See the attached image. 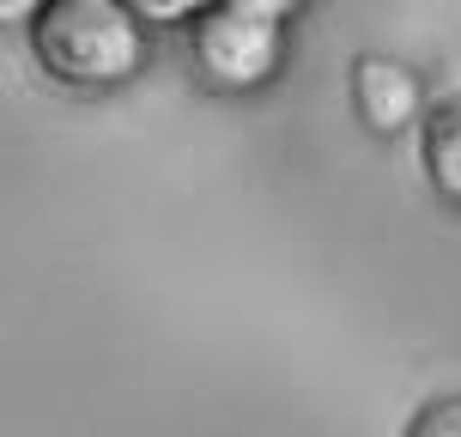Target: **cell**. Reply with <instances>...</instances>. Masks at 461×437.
<instances>
[{"instance_id":"obj_1","label":"cell","mask_w":461,"mask_h":437,"mask_svg":"<svg viewBox=\"0 0 461 437\" xmlns=\"http://www.w3.org/2000/svg\"><path fill=\"white\" fill-rule=\"evenodd\" d=\"M31 49L49 79H61L73 92L128 86L152 55L146 24L122 0H49L31 24Z\"/></svg>"},{"instance_id":"obj_2","label":"cell","mask_w":461,"mask_h":437,"mask_svg":"<svg viewBox=\"0 0 461 437\" xmlns=\"http://www.w3.org/2000/svg\"><path fill=\"white\" fill-rule=\"evenodd\" d=\"M188 61L207 92H261L285 68V24L207 6L188 24Z\"/></svg>"},{"instance_id":"obj_3","label":"cell","mask_w":461,"mask_h":437,"mask_svg":"<svg viewBox=\"0 0 461 437\" xmlns=\"http://www.w3.org/2000/svg\"><path fill=\"white\" fill-rule=\"evenodd\" d=\"M352 110L370 134H401L425 122V86L394 55H358L352 61Z\"/></svg>"},{"instance_id":"obj_4","label":"cell","mask_w":461,"mask_h":437,"mask_svg":"<svg viewBox=\"0 0 461 437\" xmlns=\"http://www.w3.org/2000/svg\"><path fill=\"white\" fill-rule=\"evenodd\" d=\"M419 164H425V183L438 188L449 207H461V97L425 110V122H419Z\"/></svg>"},{"instance_id":"obj_5","label":"cell","mask_w":461,"mask_h":437,"mask_svg":"<svg viewBox=\"0 0 461 437\" xmlns=\"http://www.w3.org/2000/svg\"><path fill=\"white\" fill-rule=\"evenodd\" d=\"M407 437H461V395H438L425 401L407 425Z\"/></svg>"},{"instance_id":"obj_6","label":"cell","mask_w":461,"mask_h":437,"mask_svg":"<svg viewBox=\"0 0 461 437\" xmlns=\"http://www.w3.org/2000/svg\"><path fill=\"white\" fill-rule=\"evenodd\" d=\"M122 6H128L140 24H194L207 6H219V0H122Z\"/></svg>"},{"instance_id":"obj_7","label":"cell","mask_w":461,"mask_h":437,"mask_svg":"<svg viewBox=\"0 0 461 437\" xmlns=\"http://www.w3.org/2000/svg\"><path fill=\"white\" fill-rule=\"evenodd\" d=\"M219 6H230V13H249V19H267V24H285V19L303 6V0H219Z\"/></svg>"},{"instance_id":"obj_8","label":"cell","mask_w":461,"mask_h":437,"mask_svg":"<svg viewBox=\"0 0 461 437\" xmlns=\"http://www.w3.org/2000/svg\"><path fill=\"white\" fill-rule=\"evenodd\" d=\"M49 0H0V31H24V24H37Z\"/></svg>"}]
</instances>
